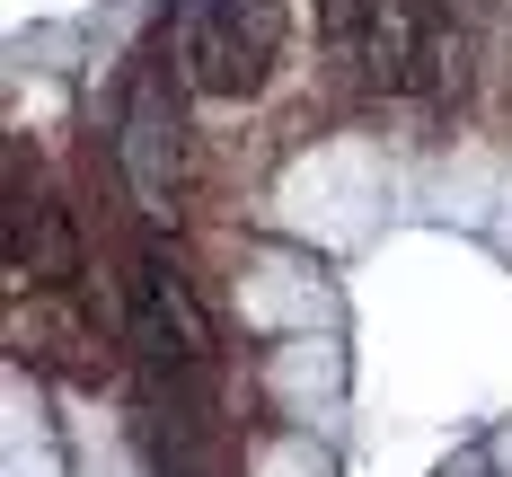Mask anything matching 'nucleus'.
<instances>
[{"mask_svg":"<svg viewBox=\"0 0 512 477\" xmlns=\"http://www.w3.org/2000/svg\"><path fill=\"white\" fill-rule=\"evenodd\" d=\"M292 45L283 0H186L177 9V80L195 98H256Z\"/></svg>","mask_w":512,"mask_h":477,"instance_id":"nucleus-1","label":"nucleus"},{"mask_svg":"<svg viewBox=\"0 0 512 477\" xmlns=\"http://www.w3.org/2000/svg\"><path fill=\"white\" fill-rule=\"evenodd\" d=\"M124 336L151 354V363L168 371H195L204 363V310H195V292H186V274L159 257V248H142V257L124 265Z\"/></svg>","mask_w":512,"mask_h":477,"instance_id":"nucleus-2","label":"nucleus"},{"mask_svg":"<svg viewBox=\"0 0 512 477\" xmlns=\"http://www.w3.org/2000/svg\"><path fill=\"white\" fill-rule=\"evenodd\" d=\"M124 177H133V195L151 212H168L177 186H186V115H177V98H168L159 71L124 98Z\"/></svg>","mask_w":512,"mask_h":477,"instance_id":"nucleus-3","label":"nucleus"},{"mask_svg":"<svg viewBox=\"0 0 512 477\" xmlns=\"http://www.w3.org/2000/svg\"><path fill=\"white\" fill-rule=\"evenodd\" d=\"M9 274L18 283H62L71 274V221L45 186H9Z\"/></svg>","mask_w":512,"mask_h":477,"instance_id":"nucleus-4","label":"nucleus"}]
</instances>
